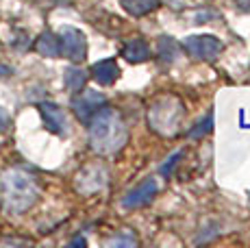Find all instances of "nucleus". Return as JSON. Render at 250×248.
Instances as JSON below:
<instances>
[{
    "label": "nucleus",
    "mask_w": 250,
    "mask_h": 248,
    "mask_svg": "<svg viewBox=\"0 0 250 248\" xmlns=\"http://www.w3.org/2000/svg\"><path fill=\"white\" fill-rule=\"evenodd\" d=\"M35 48L42 57H59L61 55L59 37L52 35V33H42L40 40H37V44H35Z\"/></svg>",
    "instance_id": "13"
},
{
    "label": "nucleus",
    "mask_w": 250,
    "mask_h": 248,
    "mask_svg": "<svg viewBox=\"0 0 250 248\" xmlns=\"http://www.w3.org/2000/svg\"><path fill=\"white\" fill-rule=\"evenodd\" d=\"M157 192H159V185H157V181H155V179H146V181H142L137 187H133L131 192L124 196L122 205H124L126 209L146 207V205L152 203V198L157 196Z\"/></svg>",
    "instance_id": "7"
},
{
    "label": "nucleus",
    "mask_w": 250,
    "mask_h": 248,
    "mask_svg": "<svg viewBox=\"0 0 250 248\" xmlns=\"http://www.w3.org/2000/svg\"><path fill=\"white\" fill-rule=\"evenodd\" d=\"M42 118H44L46 126L50 128L57 135H65L68 133V120H65V113L61 107H57L55 103H42L40 104Z\"/></svg>",
    "instance_id": "9"
},
{
    "label": "nucleus",
    "mask_w": 250,
    "mask_h": 248,
    "mask_svg": "<svg viewBox=\"0 0 250 248\" xmlns=\"http://www.w3.org/2000/svg\"><path fill=\"white\" fill-rule=\"evenodd\" d=\"M0 196L9 211H26L37 200V185L22 170H7L0 176Z\"/></svg>",
    "instance_id": "2"
},
{
    "label": "nucleus",
    "mask_w": 250,
    "mask_h": 248,
    "mask_svg": "<svg viewBox=\"0 0 250 248\" xmlns=\"http://www.w3.org/2000/svg\"><path fill=\"white\" fill-rule=\"evenodd\" d=\"M104 183H107V170H104L103 165H89V168H85L83 172L79 174L76 187L83 194H94V192H98V189H103Z\"/></svg>",
    "instance_id": "8"
},
{
    "label": "nucleus",
    "mask_w": 250,
    "mask_h": 248,
    "mask_svg": "<svg viewBox=\"0 0 250 248\" xmlns=\"http://www.w3.org/2000/svg\"><path fill=\"white\" fill-rule=\"evenodd\" d=\"M9 72H11V70H9L7 65H0V76H7Z\"/></svg>",
    "instance_id": "21"
},
{
    "label": "nucleus",
    "mask_w": 250,
    "mask_h": 248,
    "mask_svg": "<svg viewBox=\"0 0 250 248\" xmlns=\"http://www.w3.org/2000/svg\"><path fill=\"white\" fill-rule=\"evenodd\" d=\"M7 124H9V113L4 111L2 107H0V133H2L4 128H7Z\"/></svg>",
    "instance_id": "19"
},
{
    "label": "nucleus",
    "mask_w": 250,
    "mask_h": 248,
    "mask_svg": "<svg viewBox=\"0 0 250 248\" xmlns=\"http://www.w3.org/2000/svg\"><path fill=\"white\" fill-rule=\"evenodd\" d=\"M85 81H87V74L83 72L81 68H68L63 76V83L70 92H81L85 87Z\"/></svg>",
    "instance_id": "15"
},
{
    "label": "nucleus",
    "mask_w": 250,
    "mask_h": 248,
    "mask_svg": "<svg viewBox=\"0 0 250 248\" xmlns=\"http://www.w3.org/2000/svg\"><path fill=\"white\" fill-rule=\"evenodd\" d=\"M183 50L196 61H213L222 52V41L213 35H191L183 41Z\"/></svg>",
    "instance_id": "4"
},
{
    "label": "nucleus",
    "mask_w": 250,
    "mask_h": 248,
    "mask_svg": "<svg viewBox=\"0 0 250 248\" xmlns=\"http://www.w3.org/2000/svg\"><path fill=\"white\" fill-rule=\"evenodd\" d=\"M181 157H183V150H176L174 155H172L170 159H167L166 164L161 165V174H163V176H170V174H172V170H174V165L179 164V159H181Z\"/></svg>",
    "instance_id": "17"
},
{
    "label": "nucleus",
    "mask_w": 250,
    "mask_h": 248,
    "mask_svg": "<svg viewBox=\"0 0 250 248\" xmlns=\"http://www.w3.org/2000/svg\"><path fill=\"white\" fill-rule=\"evenodd\" d=\"M107 104V98L100 92H83L79 98L72 100V109H74L76 118L83 124H89V120Z\"/></svg>",
    "instance_id": "6"
},
{
    "label": "nucleus",
    "mask_w": 250,
    "mask_h": 248,
    "mask_svg": "<svg viewBox=\"0 0 250 248\" xmlns=\"http://www.w3.org/2000/svg\"><path fill=\"white\" fill-rule=\"evenodd\" d=\"M128 133L124 126L122 118L109 107H103L94 118L89 120V142L91 148L104 152V155H111L118 152L126 144Z\"/></svg>",
    "instance_id": "1"
},
{
    "label": "nucleus",
    "mask_w": 250,
    "mask_h": 248,
    "mask_svg": "<svg viewBox=\"0 0 250 248\" xmlns=\"http://www.w3.org/2000/svg\"><path fill=\"white\" fill-rule=\"evenodd\" d=\"M89 74L98 85H111V83H115V79H118L120 68H118V63H115V59H103L91 65Z\"/></svg>",
    "instance_id": "10"
},
{
    "label": "nucleus",
    "mask_w": 250,
    "mask_h": 248,
    "mask_svg": "<svg viewBox=\"0 0 250 248\" xmlns=\"http://www.w3.org/2000/svg\"><path fill=\"white\" fill-rule=\"evenodd\" d=\"M120 4L124 7V11L131 13L135 18H142L146 13L155 11L159 7V0H120Z\"/></svg>",
    "instance_id": "12"
},
{
    "label": "nucleus",
    "mask_w": 250,
    "mask_h": 248,
    "mask_svg": "<svg viewBox=\"0 0 250 248\" xmlns=\"http://www.w3.org/2000/svg\"><path fill=\"white\" fill-rule=\"evenodd\" d=\"M179 52H181V46L174 40H170V37H161L157 41V57H159L163 63H172L179 57Z\"/></svg>",
    "instance_id": "14"
},
{
    "label": "nucleus",
    "mask_w": 250,
    "mask_h": 248,
    "mask_svg": "<svg viewBox=\"0 0 250 248\" xmlns=\"http://www.w3.org/2000/svg\"><path fill=\"white\" fill-rule=\"evenodd\" d=\"M235 7H237L239 11L250 13V0H235Z\"/></svg>",
    "instance_id": "20"
},
{
    "label": "nucleus",
    "mask_w": 250,
    "mask_h": 248,
    "mask_svg": "<svg viewBox=\"0 0 250 248\" xmlns=\"http://www.w3.org/2000/svg\"><path fill=\"white\" fill-rule=\"evenodd\" d=\"M61 55H65L72 61H83L87 55V40L85 35L74 26H63L59 33Z\"/></svg>",
    "instance_id": "5"
},
{
    "label": "nucleus",
    "mask_w": 250,
    "mask_h": 248,
    "mask_svg": "<svg viewBox=\"0 0 250 248\" xmlns=\"http://www.w3.org/2000/svg\"><path fill=\"white\" fill-rule=\"evenodd\" d=\"M213 128V116H207L205 120H200L198 124H196V128H191L189 131V137H203V135H207V133Z\"/></svg>",
    "instance_id": "16"
},
{
    "label": "nucleus",
    "mask_w": 250,
    "mask_h": 248,
    "mask_svg": "<svg viewBox=\"0 0 250 248\" xmlns=\"http://www.w3.org/2000/svg\"><path fill=\"white\" fill-rule=\"evenodd\" d=\"M109 244H111V246H135V237H133L131 233H124V235L113 237Z\"/></svg>",
    "instance_id": "18"
},
{
    "label": "nucleus",
    "mask_w": 250,
    "mask_h": 248,
    "mask_svg": "<svg viewBox=\"0 0 250 248\" xmlns=\"http://www.w3.org/2000/svg\"><path fill=\"white\" fill-rule=\"evenodd\" d=\"M181 118H183V104L172 96L159 98L148 111V122L161 135H172L179 128Z\"/></svg>",
    "instance_id": "3"
},
{
    "label": "nucleus",
    "mask_w": 250,
    "mask_h": 248,
    "mask_svg": "<svg viewBox=\"0 0 250 248\" xmlns=\"http://www.w3.org/2000/svg\"><path fill=\"white\" fill-rule=\"evenodd\" d=\"M122 57L126 61H131V63H142V61H146L150 57V48H148V44L144 40H128L122 48Z\"/></svg>",
    "instance_id": "11"
}]
</instances>
